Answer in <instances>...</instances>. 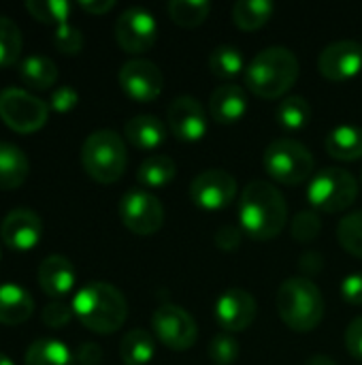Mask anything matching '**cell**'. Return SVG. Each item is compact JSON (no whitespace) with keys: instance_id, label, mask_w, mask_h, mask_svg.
<instances>
[{"instance_id":"1f68e13d","label":"cell","mask_w":362,"mask_h":365,"mask_svg":"<svg viewBox=\"0 0 362 365\" xmlns=\"http://www.w3.org/2000/svg\"><path fill=\"white\" fill-rule=\"evenodd\" d=\"M26 11L41 24H53L55 28L68 24L73 4L66 0H26Z\"/></svg>"},{"instance_id":"f35d334b","label":"cell","mask_w":362,"mask_h":365,"mask_svg":"<svg viewBox=\"0 0 362 365\" xmlns=\"http://www.w3.org/2000/svg\"><path fill=\"white\" fill-rule=\"evenodd\" d=\"M79 103V92L73 86H60L51 92L49 98V107L58 113H68L70 109H75Z\"/></svg>"},{"instance_id":"30bf717a","label":"cell","mask_w":362,"mask_h":365,"mask_svg":"<svg viewBox=\"0 0 362 365\" xmlns=\"http://www.w3.org/2000/svg\"><path fill=\"white\" fill-rule=\"evenodd\" d=\"M154 338L171 351H188L198 340V327L190 312L181 306L164 304L151 314Z\"/></svg>"},{"instance_id":"7c38bea8","label":"cell","mask_w":362,"mask_h":365,"mask_svg":"<svg viewBox=\"0 0 362 365\" xmlns=\"http://www.w3.org/2000/svg\"><path fill=\"white\" fill-rule=\"evenodd\" d=\"M158 38V21L143 6L126 9L115 21V41L126 53H143Z\"/></svg>"},{"instance_id":"b9f144b4","label":"cell","mask_w":362,"mask_h":365,"mask_svg":"<svg viewBox=\"0 0 362 365\" xmlns=\"http://www.w3.org/2000/svg\"><path fill=\"white\" fill-rule=\"evenodd\" d=\"M344 342H346L348 353H350L354 359L362 361V317H356V319L348 325L346 336H344Z\"/></svg>"},{"instance_id":"d6986e66","label":"cell","mask_w":362,"mask_h":365,"mask_svg":"<svg viewBox=\"0 0 362 365\" xmlns=\"http://www.w3.org/2000/svg\"><path fill=\"white\" fill-rule=\"evenodd\" d=\"M247 111V94L239 83L218 86L209 96V113L218 124H235Z\"/></svg>"},{"instance_id":"bcb514c9","label":"cell","mask_w":362,"mask_h":365,"mask_svg":"<svg viewBox=\"0 0 362 365\" xmlns=\"http://www.w3.org/2000/svg\"><path fill=\"white\" fill-rule=\"evenodd\" d=\"M0 365H15V364H13L6 355H2V353H0Z\"/></svg>"},{"instance_id":"484cf974","label":"cell","mask_w":362,"mask_h":365,"mask_svg":"<svg viewBox=\"0 0 362 365\" xmlns=\"http://www.w3.org/2000/svg\"><path fill=\"white\" fill-rule=\"evenodd\" d=\"M26 365H77L75 353L53 338H41L26 351Z\"/></svg>"},{"instance_id":"d6a6232c","label":"cell","mask_w":362,"mask_h":365,"mask_svg":"<svg viewBox=\"0 0 362 365\" xmlns=\"http://www.w3.org/2000/svg\"><path fill=\"white\" fill-rule=\"evenodd\" d=\"M21 47H23L21 30L11 17L0 15V68H9L17 64L21 56Z\"/></svg>"},{"instance_id":"8d00e7d4","label":"cell","mask_w":362,"mask_h":365,"mask_svg":"<svg viewBox=\"0 0 362 365\" xmlns=\"http://www.w3.org/2000/svg\"><path fill=\"white\" fill-rule=\"evenodd\" d=\"M53 45L64 56H77L83 49V34L73 24H62L53 32Z\"/></svg>"},{"instance_id":"ee69618b","label":"cell","mask_w":362,"mask_h":365,"mask_svg":"<svg viewBox=\"0 0 362 365\" xmlns=\"http://www.w3.org/2000/svg\"><path fill=\"white\" fill-rule=\"evenodd\" d=\"M79 6L92 15H105L115 6V0H79Z\"/></svg>"},{"instance_id":"f546056e","label":"cell","mask_w":362,"mask_h":365,"mask_svg":"<svg viewBox=\"0 0 362 365\" xmlns=\"http://www.w3.org/2000/svg\"><path fill=\"white\" fill-rule=\"evenodd\" d=\"M209 71L218 77V79H233L237 77L241 71L245 73V60L243 53L235 47V45H218L211 53H209Z\"/></svg>"},{"instance_id":"e0dca14e","label":"cell","mask_w":362,"mask_h":365,"mask_svg":"<svg viewBox=\"0 0 362 365\" xmlns=\"http://www.w3.org/2000/svg\"><path fill=\"white\" fill-rule=\"evenodd\" d=\"M0 237L4 246L15 252L32 250L43 237V220L28 207L11 210L0 225Z\"/></svg>"},{"instance_id":"4dcf8cb0","label":"cell","mask_w":362,"mask_h":365,"mask_svg":"<svg viewBox=\"0 0 362 365\" xmlns=\"http://www.w3.org/2000/svg\"><path fill=\"white\" fill-rule=\"evenodd\" d=\"M166 13L171 21H175L177 26L196 28L209 17L211 4L207 0H171L166 6Z\"/></svg>"},{"instance_id":"e575fe53","label":"cell","mask_w":362,"mask_h":365,"mask_svg":"<svg viewBox=\"0 0 362 365\" xmlns=\"http://www.w3.org/2000/svg\"><path fill=\"white\" fill-rule=\"evenodd\" d=\"M241 355V346L233 334H218L209 342V359L213 365H233Z\"/></svg>"},{"instance_id":"ab89813d","label":"cell","mask_w":362,"mask_h":365,"mask_svg":"<svg viewBox=\"0 0 362 365\" xmlns=\"http://www.w3.org/2000/svg\"><path fill=\"white\" fill-rule=\"evenodd\" d=\"M341 299L350 306H362V272H354L341 280Z\"/></svg>"},{"instance_id":"603a6c76","label":"cell","mask_w":362,"mask_h":365,"mask_svg":"<svg viewBox=\"0 0 362 365\" xmlns=\"http://www.w3.org/2000/svg\"><path fill=\"white\" fill-rule=\"evenodd\" d=\"M30 175V160L17 145L0 141V190L19 188Z\"/></svg>"},{"instance_id":"9a60e30c","label":"cell","mask_w":362,"mask_h":365,"mask_svg":"<svg viewBox=\"0 0 362 365\" xmlns=\"http://www.w3.org/2000/svg\"><path fill=\"white\" fill-rule=\"evenodd\" d=\"M213 312L226 334H241L256 321L258 306L245 289H228L218 297Z\"/></svg>"},{"instance_id":"f6af8a7d","label":"cell","mask_w":362,"mask_h":365,"mask_svg":"<svg viewBox=\"0 0 362 365\" xmlns=\"http://www.w3.org/2000/svg\"><path fill=\"white\" fill-rule=\"evenodd\" d=\"M305 365H337L335 364V359L333 357H329V355H314L309 361Z\"/></svg>"},{"instance_id":"cb8c5ba5","label":"cell","mask_w":362,"mask_h":365,"mask_svg":"<svg viewBox=\"0 0 362 365\" xmlns=\"http://www.w3.org/2000/svg\"><path fill=\"white\" fill-rule=\"evenodd\" d=\"M19 79L32 90H49L58 81V64L47 56H28L19 62Z\"/></svg>"},{"instance_id":"4316f807","label":"cell","mask_w":362,"mask_h":365,"mask_svg":"<svg viewBox=\"0 0 362 365\" xmlns=\"http://www.w3.org/2000/svg\"><path fill=\"white\" fill-rule=\"evenodd\" d=\"M156 355V338L145 329H130L119 342V359L124 365H147Z\"/></svg>"},{"instance_id":"60d3db41","label":"cell","mask_w":362,"mask_h":365,"mask_svg":"<svg viewBox=\"0 0 362 365\" xmlns=\"http://www.w3.org/2000/svg\"><path fill=\"white\" fill-rule=\"evenodd\" d=\"M243 235H245V233L241 231V227H230V225H226V227L218 229V233H215V246H218L220 250H224V252H235V250L241 246Z\"/></svg>"},{"instance_id":"5bb4252c","label":"cell","mask_w":362,"mask_h":365,"mask_svg":"<svg viewBox=\"0 0 362 365\" xmlns=\"http://www.w3.org/2000/svg\"><path fill=\"white\" fill-rule=\"evenodd\" d=\"M166 124L175 139L192 143L207 135V111L194 96H177L166 109Z\"/></svg>"},{"instance_id":"9c48e42d","label":"cell","mask_w":362,"mask_h":365,"mask_svg":"<svg viewBox=\"0 0 362 365\" xmlns=\"http://www.w3.org/2000/svg\"><path fill=\"white\" fill-rule=\"evenodd\" d=\"M119 218L134 235H154L164 225V207L154 192L145 188H130L119 199Z\"/></svg>"},{"instance_id":"5b68a950","label":"cell","mask_w":362,"mask_h":365,"mask_svg":"<svg viewBox=\"0 0 362 365\" xmlns=\"http://www.w3.org/2000/svg\"><path fill=\"white\" fill-rule=\"evenodd\" d=\"M81 165L83 171L98 184L117 182L128 165L124 137L109 128L94 130L81 145Z\"/></svg>"},{"instance_id":"ba28073f","label":"cell","mask_w":362,"mask_h":365,"mask_svg":"<svg viewBox=\"0 0 362 365\" xmlns=\"http://www.w3.org/2000/svg\"><path fill=\"white\" fill-rule=\"evenodd\" d=\"M49 107L23 88H4L0 92V120L15 133H36L47 124Z\"/></svg>"},{"instance_id":"836d02e7","label":"cell","mask_w":362,"mask_h":365,"mask_svg":"<svg viewBox=\"0 0 362 365\" xmlns=\"http://www.w3.org/2000/svg\"><path fill=\"white\" fill-rule=\"evenodd\" d=\"M337 240L346 252L362 259V210L344 216L337 227Z\"/></svg>"},{"instance_id":"8992f818","label":"cell","mask_w":362,"mask_h":365,"mask_svg":"<svg viewBox=\"0 0 362 365\" xmlns=\"http://www.w3.org/2000/svg\"><path fill=\"white\" fill-rule=\"evenodd\" d=\"M262 165L269 178L286 186H299L314 178V156L312 152L288 137L275 139L267 145L262 154Z\"/></svg>"},{"instance_id":"83f0119b","label":"cell","mask_w":362,"mask_h":365,"mask_svg":"<svg viewBox=\"0 0 362 365\" xmlns=\"http://www.w3.org/2000/svg\"><path fill=\"white\" fill-rule=\"evenodd\" d=\"M275 13L271 0H239L233 6V21L243 32H254L262 28Z\"/></svg>"},{"instance_id":"7a4b0ae2","label":"cell","mask_w":362,"mask_h":365,"mask_svg":"<svg viewBox=\"0 0 362 365\" xmlns=\"http://www.w3.org/2000/svg\"><path fill=\"white\" fill-rule=\"evenodd\" d=\"M75 319L90 331L109 336L115 334L128 319V304L122 291L109 282H90L81 287L73 302Z\"/></svg>"},{"instance_id":"74e56055","label":"cell","mask_w":362,"mask_h":365,"mask_svg":"<svg viewBox=\"0 0 362 365\" xmlns=\"http://www.w3.org/2000/svg\"><path fill=\"white\" fill-rule=\"evenodd\" d=\"M73 317H75L73 306L66 304V302H62V299L49 302V304L43 308V314H41L43 323H45L49 329H62V327H66V325L73 321Z\"/></svg>"},{"instance_id":"44dd1931","label":"cell","mask_w":362,"mask_h":365,"mask_svg":"<svg viewBox=\"0 0 362 365\" xmlns=\"http://www.w3.org/2000/svg\"><path fill=\"white\" fill-rule=\"evenodd\" d=\"M34 312L32 295L13 282L0 284V323L2 325H21Z\"/></svg>"},{"instance_id":"ac0fdd59","label":"cell","mask_w":362,"mask_h":365,"mask_svg":"<svg viewBox=\"0 0 362 365\" xmlns=\"http://www.w3.org/2000/svg\"><path fill=\"white\" fill-rule=\"evenodd\" d=\"M77 282L73 263L62 255H49L38 265V287L51 299H64Z\"/></svg>"},{"instance_id":"3957f363","label":"cell","mask_w":362,"mask_h":365,"mask_svg":"<svg viewBox=\"0 0 362 365\" xmlns=\"http://www.w3.org/2000/svg\"><path fill=\"white\" fill-rule=\"evenodd\" d=\"M299 58L282 45L258 51L245 68V86L252 94L275 101L282 98L299 79Z\"/></svg>"},{"instance_id":"2e32d148","label":"cell","mask_w":362,"mask_h":365,"mask_svg":"<svg viewBox=\"0 0 362 365\" xmlns=\"http://www.w3.org/2000/svg\"><path fill=\"white\" fill-rule=\"evenodd\" d=\"M318 68L329 81H348L356 77L362 68L361 43L344 38L326 45L318 58Z\"/></svg>"},{"instance_id":"d4e9b609","label":"cell","mask_w":362,"mask_h":365,"mask_svg":"<svg viewBox=\"0 0 362 365\" xmlns=\"http://www.w3.org/2000/svg\"><path fill=\"white\" fill-rule=\"evenodd\" d=\"M177 173V165L171 156L166 154H154L149 158H145L139 165L137 171V180L145 190H156V188H164L175 180Z\"/></svg>"},{"instance_id":"6da1fadb","label":"cell","mask_w":362,"mask_h":365,"mask_svg":"<svg viewBox=\"0 0 362 365\" xmlns=\"http://www.w3.org/2000/svg\"><path fill=\"white\" fill-rule=\"evenodd\" d=\"M288 222V205L280 188L265 180L250 182L239 201L241 231L256 242H269L277 237Z\"/></svg>"},{"instance_id":"f1b7e54d","label":"cell","mask_w":362,"mask_h":365,"mask_svg":"<svg viewBox=\"0 0 362 365\" xmlns=\"http://www.w3.org/2000/svg\"><path fill=\"white\" fill-rule=\"evenodd\" d=\"M275 120L282 128L286 130H303L309 120H312V105L307 98L292 94L280 101L277 109H275Z\"/></svg>"},{"instance_id":"52a82bcc","label":"cell","mask_w":362,"mask_h":365,"mask_svg":"<svg viewBox=\"0 0 362 365\" xmlns=\"http://www.w3.org/2000/svg\"><path fill=\"white\" fill-rule=\"evenodd\" d=\"M358 197V182L356 178L339 167H329L309 180L307 201L326 214H339L354 205Z\"/></svg>"},{"instance_id":"8fae6325","label":"cell","mask_w":362,"mask_h":365,"mask_svg":"<svg viewBox=\"0 0 362 365\" xmlns=\"http://www.w3.org/2000/svg\"><path fill=\"white\" fill-rule=\"evenodd\" d=\"M237 180L224 169H205L190 184V199L207 212L226 210L237 197Z\"/></svg>"},{"instance_id":"ffe728a7","label":"cell","mask_w":362,"mask_h":365,"mask_svg":"<svg viewBox=\"0 0 362 365\" xmlns=\"http://www.w3.org/2000/svg\"><path fill=\"white\" fill-rule=\"evenodd\" d=\"M124 137L134 148L149 152V150L160 148L166 141V128H164V124L156 115L141 113V115L130 118L124 124Z\"/></svg>"},{"instance_id":"4fadbf2b","label":"cell","mask_w":362,"mask_h":365,"mask_svg":"<svg viewBox=\"0 0 362 365\" xmlns=\"http://www.w3.org/2000/svg\"><path fill=\"white\" fill-rule=\"evenodd\" d=\"M119 88L124 94L137 103H151L162 94L164 75L158 64L145 58H134L122 64L119 68Z\"/></svg>"},{"instance_id":"d590c367","label":"cell","mask_w":362,"mask_h":365,"mask_svg":"<svg viewBox=\"0 0 362 365\" xmlns=\"http://www.w3.org/2000/svg\"><path fill=\"white\" fill-rule=\"evenodd\" d=\"M290 231H292V237H294L299 244L314 242V240L320 235V231H322L320 216H318L314 210H303V212H299V214L292 218Z\"/></svg>"},{"instance_id":"277c9868","label":"cell","mask_w":362,"mask_h":365,"mask_svg":"<svg viewBox=\"0 0 362 365\" xmlns=\"http://www.w3.org/2000/svg\"><path fill=\"white\" fill-rule=\"evenodd\" d=\"M275 306L284 325L299 334L314 331L324 319L322 291L307 276H294L284 280L277 289Z\"/></svg>"},{"instance_id":"7402d4cb","label":"cell","mask_w":362,"mask_h":365,"mask_svg":"<svg viewBox=\"0 0 362 365\" xmlns=\"http://www.w3.org/2000/svg\"><path fill=\"white\" fill-rule=\"evenodd\" d=\"M326 154L335 160L354 163L362 158V128L354 124H341L333 128L324 141Z\"/></svg>"},{"instance_id":"7bdbcfd3","label":"cell","mask_w":362,"mask_h":365,"mask_svg":"<svg viewBox=\"0 0 362 365\" xmlns=\"http://www.w3.org/2000/svg\"><path fill=\"white\" fill-rule=\"evenodd\" d=\"M75 359L79 365H98L102 361V349L94 342H83L77 349Z\"/></svg>"}]
</instances>
